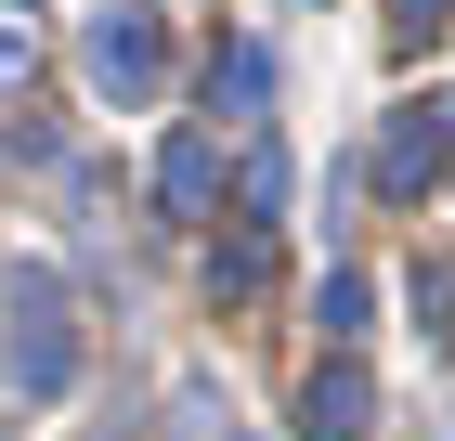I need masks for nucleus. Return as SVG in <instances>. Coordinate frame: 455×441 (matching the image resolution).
<instances>
[{
	"instance_id": "6e6552de",
	"label": "nucleus",
	"mask_w": 455,
	"mask_h": 441,
	"mask_svg": "<svg viewBox=\"0 0 455 441\" xmlns=\"http://www.w3.org/2000/svg\"><path fill=\"white\" fill-rule=\"evenodd\" d=\"M209 104H274V52H260V39H235V52L209 66Z\"/></svg>"
},
{
	"instance_id": "f03ea898",
	"label": "nucleus",
	"mask_w": 455,
	"mask_h": 441,
	"mask_svg": "<svg viewBox=\"0 0 455 441\" xmlns=\"http://www.w3.org/2000/svg\"><path fill=\"white\" fill-rule=\"evenodd\" d=\"M443 169H455V91L390 104V130H378V182H390V195H429Z\"/></svg>"
},
{
	"instance_id": "f257e3e1",
	"label": "nucleus",
	"mask_w": 455,
	"mask_h": 441,
	"mask_svg": "<svg viewBox=\"0 0 455 441\" xmlns=\"http://www.w3.org/2000/svg\"><path fill=\"white\" fill-rule=\"evenodd\" d=\"M0 311H13V325H0V350H13V390H27V403H52V390H66L78 376V325H66V286H52V272H13V286H0Z\"/></svg>"
},
{
	"instance_id": "20e7f679",
	"label": "nucleus",
	"mask_w": 455,
	"mask_h": 441,
	"mask_svg": "<svg viewBox=\"0 0 455 441\" xmlns=\"http://www.w3.org/2000/svg\"><path fill=\"white\" fill-rule=\"evenodd\" d=\"M299 429H313V441H364V429H378V376L351 364V350L313 364V376H299Z\"/></svg>"
},
{
	"instance_id": "0eeeda50",
	"label": "nucleus",
	"mask_w": 455,
	"mask_h": 441,
	"mask_svg": "<svg viewBox=\"0 0 455 441\" xmlns=\"http://www.w3.org/2000/svg\"><path fill=\"white\" fill-rule=\"evenodd\" d=\"M260 286H274V234L247 221L235 247H209V299H260Z\"/></svg>"
},
{
	"instance_id": "7ed1b4c3",
	"label": "nucleus",
	"mask_w": 455,
	"mask_h": 441,
	"mask_svg": "<svg viewBox=\"0 0 455 441\" xmlns=\"http://www.w3.org/2000/svg\"><path fill=\"white\" fill-rule=\"evenodd\" d=\"M78 66H92V91H117V104H143L156 78H170V39L143 27V13H105V27L78 39Z\"/></svg>"
},
{
	"instance_id": "9b49d317",
	"label": "nucleus",
	"mask_w": 455,
	"mask_h": 441,
	"mask_svg": "<svg viewBox=\"0 0 455 441\" xmlns=\"http://www.w3.org/2000/svg\"><path fill=\"white\" fill-rule=\"evenodd\" d=\"M221 441H247V429H235V415H221Z\"/></svg>"
},
{
	"instance_id": "39448f33",
	"label": "nucleus",
	"mask_w": 455,
	"mask_h": 441,
	"mask_svg": "<svg viewBox=\"0 0 455 441\" xmlns=\"http://www.w3.org/2000/svg\"><path fill=\"white\" fill-rule=\"evenodd\" d=\"M209 195H221V143L182 130L170 156H156V208H170V221H209Z\"/></svg>"
},
{
	"instance_id": "1a4fd4ad",
	"label": "nucleus",
	"mask_w": 455,
	"mask_h": 441,
	"mask_svg": "<svg viewBox=\"0 0 455 441\" xmlns=\"http://www.w3.org/2000/svg\"><path fill=\"white\" fill-rule=\"evenodd\" d=\"M313 311H325V338L351 350V338H364V272H325V299H313Z\"/></svg>"
},
{
	"instance_id": "423d86ee",
	"label": "nucleus",
	"mask_w": 455,
	"mask_h": 441,
	"mask_svg": "<svg viewBox=\"0 0 455 441\" xmlns=\"http://www.w3.org/2000/svg\"><path fill=\"white\" fill-rule=\"evenodd\" d=\"M286 195H299V182H286V143H247V169H235V208L260 221V234H274V221H286Z\"/></svg>"
},
{
	"instance_id": "9d476101",
	"label": "nucleus",
	"mask_w": 455,
	"mask_h": 441,
	"mask_svg": "<svg viewBox=\"0 0 455 441\" xmlns=\"http://www.w3.org/2000/svg\"><path fill=\"white\" fill-rule=\"evenodd\" d=\"M0 91H27V27H0Z\"/></svg>"
}]
</instances>
